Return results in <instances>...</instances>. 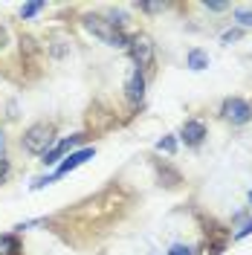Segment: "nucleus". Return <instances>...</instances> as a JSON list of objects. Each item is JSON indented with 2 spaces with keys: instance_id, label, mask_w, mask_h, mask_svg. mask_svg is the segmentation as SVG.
<instances>
[{
  "instance_id": "obj_1",
  "label": "nucleus",
  "mask_w": 252,
  "mask_h": 255,
  "mask_svg": "<svg viewBox=\"0 0 252 255\" xmlns=\"http://www.w3.org/2000/svg\"><path fill=\"white\" fill-rule=\"evenodd\" d=\"M84 29L93 38H99L102 44H108V47H127V41H130L122 26H116L111 17H102V15H87L84 17Z\"/></svg>"
},
{
  "instance_id": "obj_2",
  "label": "nucleus",
  "mask_w": 252,
  "mask_h": 255,
  "mask_svg": "<svg viewBox=\"0 0 252 255\" xmlns=\"http://www.w3.org/2000/svg\"><path fill=\"white\" fill-rule=\"evenodd\" d=\"M20 145L29 151V154H38V157H44L49 148L55 145V128L49 125V122H35L23 130V136H20Z\"/></svg>"
},
{
  "instance_id": "obj_3",
  "label": "nucleus",
  "mask_w": 252,
  "mask_h": 255,
  "mask_svg": "<svg viewBox=\"0 0 252 255\" xmlns=\"http://www.w3.org/2000/svg\"><path fill=\"white\" fill-rule=\"evenodd\" d=\"M221 116L226 122H232V125H247L252 119V105L247 99H241V96H229L221 105Z\"/></svg>"
},
{
  "instance_id": "obj_4",
  "label": "nucleus",
  "mask_w": 252,
  "mask_h": 255,
  "mask_svg": "<svg viewBox=\"0 0 252 255\" xmlns=\"http://www.w3.org/2000/svg\"><path fill=\"white\" fill-rule=\"evenodd\" d=\"M127 52H130V58L136 64V70H145V67H151V61H154V41L148 35H133L127 41Z\"/></svg>"
},
{
  "instance_id": "obj_5",
  "label": "nucleus",
  "mask_w": 252,
  "mask_h": 255,
  "mask_svg": "<svg viewBox=\"0 0 252 255\" xmlns=\"http://www.w3.org/2000/svg\"><path fill=\"white\" fill-rule=\"evenodd\" d=\"M93 154H96V148H81V151H73V154H67V157H64V162H58V168H55L52 180H55V177L70 174V171H76V168H79V165H84L87 159H93Z\"/></svg>"
},
{
  "instance_id": "obj_6",
  "label": "nucleus",
  "mask_w": 252,
  "mask_h": 255,
  "mask_svg": "<svg viewBox=\"0 0 252 255\" xmlns=\"http://www.w3.org/2000/svg\"><path fill=\"white\" fill-rule=\"evenodd\" d=\"M81 139H84V136H81V133H76V136H70V139H61V142H55V145H52V148L47 151V154H44V159H41V162H44V165H55L58 159H64L67 154H73V148H76Z\"/></svg>"
},
{
  "instance_id": "obj_7",
  "label": "nucleus",
  "mask_w": 252,
  "mask_h": 255,
  "mask_svg": "<svg viewBox=\"0 0 252 255\" xmlns=\"http://www.w3.org/2000/svg\"><path fill=\"white\" fill-rule=\"evenodd\" d=\"M180 139L189 145V148L203 145V139H206V125H203V122H197V119H189L186 125L180 128Z\"/></svg>"
},
{
  "instance_id": "obj_8",
  "label": "nucleus",
  "mask_w": 252,
  "mask_h": 255,
  "mask_svg": "<svg viewBox=\"0 0 252 255\" xmlns=\"http://www.w3.org/2000/svg\"><path fill=\"white\" fill-rule=\"evenodd\" d=\"M125 90H127V99H130L133 105H139L142 99H145V76H142V70H133V73H130Z\"/></svg>"
},
{
  "instance_id": "obj_9",
  "label": "nucleus",
  "mask_w": 252,
  "mask_h": 255,
  "mask_svg": "<svg viewBox=\"0 0 252 255\" xmlns=\"http://www.w3.org/2000/svg\"><path fill=\"white\" fill-rule=\"evenodd\" d=\"M186 64H189V70L200 73V70H206V67H209V55H206L203 49H191L189 58H186Z\"/></svg>"
},
{
  "instance_id": "obj_10",
  "label": "nucleus",
  "mask_w": 252,
  "mask_h": 255,
  "mask_svg": "<svg viewBox=\"0 0 252 255\" xmlns=\"http://www.w3.org/2000/svg\"><path fill=\"white\" fill-rule=\"evenodd\" d=\"M0 255H20V244L15 235H0Z\"/></svg>"
},
{
  "instance_id": "obj_11",
  "label": "nucleus",
  "mask_w": 252,
  "mask_h": 255,
  "mask_svg": "<svg viewBox=\"0 0 252 255\" xmlns=\"http://www.w3.org/2000/svg\"><path fill=\"white\" fill-rule=\"evenodd\" d=\"M41 12H44V3H26V6H20V17H23V20L41 15Z\"/></svg>"
},
{
  "instance_id": "obj_12",
  "label": "nucleus",
  "mask_w": 252,
  "mask_h": 255,
  "mask_svg": "<svg viewBox=\"0 0 252 255\" xmlns=\"http://www.w3.org/2000/svg\"><path fill=\"white\" fill-rule=\"evenodd\" d=\"M157 148L165 151V154H174V151H177V139H174V136H162V139L157 142Z\"/></svg>"
},
{
  "instance_id": "obj_13",
  "label": "nucleus",
  "mask_w": 252,
  "mask_h": 255,
  "mask_svg": "<svg viewBox=\"0 0 252 255\" xmlns=\"http://www.w3.org/2000/svg\"><path fill=\"white\" fill-rule=\"evenodd\" d=\"M235 20L241 23V26H247V29H250V26H252V12H250V9H235Z\"/></svg>"
},
{
  "instance_id": "obj_14",
  "label": "nucleus",
  "mask_w": 252,
  "mask_h": 255,
  "mask_svg": "<svg viewBox=\"0 0 252 255\" xmlns=\"http://www.w3.org/2000/svg\"><path fill=\"white\" fill-rule=\"evenodd\" d=\"M168 255H191V247H186V244H174L171 250H168Z\"/></svg>"
},
{
  "instance_id": "obj_15",
  "label": "nucleus",
  "mask_w": 252,
  "mask_h": 255,
  "mask_svg": "<svg viewBox=\"0 0 252 255\" xmlns=\"http://www.w3.org/2000/svg\"><path fill=\"white\" fill-rule=\"evenodd\" d=\"M238 38H241V29H229V32H223L221 35L223 44H232V41H238Z\"/></svg>"
},
{
  "instance_id": "obj_16",
  "label": "nucleus",
  "mask_w": 252,
  "mask_h": 255,
  "mask_svg": "<svg viewBox=\"0 0 252 255\" xmlns=\"http://www.w3.org/2000/svg\"><path fill=\"white\" fill-rule=\"evenodd\" d=\"M247 235H252V221H247L241 229L235 232V241H241V238H247Z\"/></svg>"
},
{
  "instance_id": "obj_17",
  "label": "nucleus",
  "mask_w": 252,
  "mask_h": 255,
  "mask_svg": "<svg viewBox=\"0 0 252 255\" xmlns=\"http://www.w3.org/2000/svg\"><path fill=\"white\" fill-rule=\"evenodd\" d=\"M206 9H209V12H226L229 3H218V0H215V3H206Z\"/></svg>"
},
{
  "instance_id": "obj_18",
  "label": "nucleus",
  "mask_w": 252,
  "mask_h": 255,
  "mask_svg": "<svg viewBox=\"0 0 252 255\" xmlns=\"http://www.w3.org/2000/svg\"><path fill=\"white\" fill-rule=\"evenodd\" d=\"M6 47H9V29H6V26H0V52H3Z\"/></svg>"
},
{
  "instance_id": "obj_19",
  "label": "nucleus",
  "mask_w": 252,
  "mask_h": 255,
  "mask_svg": "<svg viewBox=\"0 0 252 255\" xmlns=\"http://www.w3.org/2000/svg\"><path fill=\"white\" fill-rule=\"evenodd\" d=\"M139 9H142V12H159V9H162V3H142Z\"/></svg>"
},
{
  "instance_id": "obj_20",
  "label": "nucleus",
  "mask_w": 252,
  "mask_h": 255,
  "mask_svg": "<svg viewBox=\"0 0 252 255\" xmlns=\"http://www.w3.org/2000/svg\"><path fill=\"white\" fill-rule=\"evenodd\" d=\"M6 174H9V162H6V159H0V183L6 180Z\"/></svg>"
},
{
  "instance_id": "obj_21",
  "label": "nucleus",
  "mask_w": 252,
  "mask_h": 255,
  "mask_svg": "<svg viewBox=\"0 0 252 255\" xmlns=\"http://www.w3.org/2000/svg\"><path fill=\"white\" fill-rule=\"evenodd\" d=\"M6 157V133L0 130V159Z\"/></svg>"
},
{
  "instance_id": "obj_22",
  "label": "nucleus",
  "mask_w": 252,
  "mask_h": 255,
  "mask_svg": "<svg viewBox=\"0 0 252 255\" xmlns=\"http://www.w3.org/2000/svg\"><path fill=\"white\" fill-rule=\"evenodd\" d=\"M250 206H252V191H250Z\"/></svg>"
}]
</instances>
